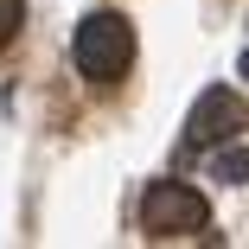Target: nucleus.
<instances>
[{"label": "nucleus", "mask_w": 249, "mask_h": 249, "mask_svg": "<svg viewBox=\"0 0 249 249\" xmlns=\"http://www.w3.org/2000/svg\"><path fill=\"white\" fill-rule=\"evenodd\" d=\"M71 58H77V77H89V83L128 77V64H134V26L122 13H89L77 26V38H71Z\"/></svg>", "instance_id": "f257e3e1"}, {"label": "nucleus", "mask_w": 249, "mask_h": 249, "mask_svg": "<svg viewBox=\"0 0 249 249\" xmlns=\"http://www.w3.org/2000/svg\"><path fill=\"white\" fill-rule=\"evenodd\" d=\"M211 179H224V185H243V179H249V147H243V141H224V147H217Z\"/></svg>", "instance_id": "20e7f679"}, {"label": "nucleus", "mask_w": 249, "mask_h": 249, "mask_svg": "<svg viewBox=\"0 0 249 249\" xmlns=\"http://www.w3.org/2000/svg\"><path fill=\"white\" fill-rule=\"evenodd\" d=\"M236 128H249V109H243L236 89H205L192 103V115H185L192 147H224V141H236Z\"/></svg>", "instance_id": "7ed1b4c3"}, {"label": "nucleus", "mask_w": 249, "mask_h": 249, "mask_svg": "<svg viewBox=\"0 0 249 249\" xmlns=\"http://www.w3.org/2000/svg\"><path fill=\"white\" fill-rule=\"evenodd\" d=\"M236 71H243V77H249V52H243V58H236Z\"/></svg>", "instance_id": "423d86ee"}, {"label": "nucleus", "mask_w": 249, "mask_h": 249, "mask_svg": "<svg viewBox=\"0 0 249 249\" xmlns=\"http://www.w3.org/2000/svg\"><path fill=\"white\" fill-rule=\"evenodd\" d=\"M19 26H26V7H19V0H0V52L19 38Z\"/></svg>", "instance_id": "39448f33"}, {"label": "nucleus", "mask_w": 249, "mask_h": 249, "mask_svg": "<svg viewBox=\"0 0 249 249\" xmlns=\"http://www.w3.org/2000/svg\"><path fill=\"white\" fill-rule=\"evenodd\" d=\"M211 224V205H205V192L185 185V179H154L141 198V230L154 236V243H173V236H198Z\"/></svg>", "instance_id": "f03ea898"}]
</instances>
